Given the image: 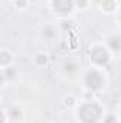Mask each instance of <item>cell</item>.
<instances>
[{"label": "cell", "instance_id": "obj_11", "mask_svg": "<svg viewBox=\"0 0 121 123\" xmlns=\"http://www.w3.org/2000/svg\"><path fill=\"white\" fill-rule=\"evenodd\" d=\"M44 36H46V37H49V39H51V37L54 36V31L51 30V27H50V26L44 30Z\"/></svg>", "mask_w": 121, "mask_h": 123}, {"label": "cell", "instance_id": "obj_16", "mask_svg": "<svg viewBox=\"0 0 121 123\" xmlns=\"http://www.w3.org/2000/svg\"><path fill=\"white\" fill-rule=\"evenodd\" d=\"M73 103H74V99H71V97H68V99H66V105H70V106H71Z\"/></svg>", "mask_w": 121, "mask_h": 123}, {"label": "cell", "instance_id": "obj_10", "mask_svg": "<svg viewBox=\"0 0 121 123\" xmlns=\"http://www.w3.org/2000/svg\"><path fill=\"white\" fill-rule=\"evenodd\" d=\"M36 62H37L38 64H46V63H47V57H46V55H37Z\"/></svg>", "mask_w": 121, "mask_h": 123}, {"label": "cell", "instance_id": "obj_7", "mask_svg": "<svg viewBox=\"0 0 121 123\" xmlns=\"http://www.w3.org/2000/svg\"><path fill=\"white\" fill-rule=\"evenodd\" d=\"M116 7V1L114 0H103V9L107 10V12H111L114 10Z\"/></svg>", "mask_w": 121, "mask_h": 123}, {"label": "cell", "instance_id": "obj_9", "mask_svg": "<svg viewBox=\"0 0 121 123\" xmlns=\"http://www.w3.org/2000/svg\"><path fill=\"white\" fill-rule=\"evenodd\" d=\"M0 62H1V64H7L9 62H11V56H9L6 52H1V55H0Z\"/></svg>", "mask_w": 121, "mask_h": 123}, {"label": "cell", "instance_id": "obj_3", "mask_svg": "<svg viewBox=\"0 0 121 123\" xmlns=\"http://www.w3.org/2000/svg\"><path fill=\"white\" fill-rule=\"evenodd\" d=\"M90 57H91V60H93V63H95L98 66H105L108 63V60H110V55H108L107 49H104L101 46H97V47H94L91 50Z\"/></svg>", "mask_w": 121, "mask_h": 123}, {"label": "cell", "instance_id": "obj_4", "mask_svg": "<svg viewBox=\"0 0 121 123\" xmlns=\"http://www.w3.org/2000/svg\"><path fill=\"white\" fill-rule=\"evenodd\" d=\"M74 4V0H53V9L60 14H68L73 10Z\"/></svg>", "mask_w": 121, "mask_h": 123}, {"label": "cell", "instance_id": "obj_2", "mask_svg": "<svg viewBox=\"0 0 121 123\" xmlns=\"http://www.w3.org/2000/svg\"><path fill=\"white\" fill-rule=\"evenodd\" d=\"M84 83L90 90H100L103 87V85H104V79L97 70H88L86 73Z\"/></svg>", "mask_w": 121, "mask_h": 123}, {"label": "cell", "instance_id": "obj_12", "mask_svg": "<svg viewBox=\"0 0 121 123\" xmlns=\"http://www.w3.org/2000/svg\"><path fill=\"white\" fill-rule=\"evenodd\" d=\"M76 4H77L78 7H84V6L87 4V0H76Z\"/></svg>", "mask_w": 121, "mask_h": 123}, {"label": "cell", "instance_id": "obj_6", "mask_svg": "<svg viewBox=\"0 0 121 123\" xmlns=\"http://www.w3.org/2000/svg\"><path fill=\"white\" fill-rule=\"evenodd\" d=\"M77 70V64L74 63L73 60H67L64 63V72L68 73V74H74Z\"/></svg>", "mask_w": 121, "mask_h": 123}, {"label": "cell", "instance_id": "obj_5", "mask_svg": "<svg viewBox=\"0 0 121 123\" xmlns=\"http://www.w3.org/2000/svg\"><path fill=\"white\" fill-rule=\"evenodd\" d=\"M108 46H110L111 50L120 52L121 50V39L120 37H111V39L108 40Z\"/></svg>", "mask_w": 121, "mask_h": 123}, {"label": "cell", "instance_id": "obj_14", "mask_svg": "<svg viewBox=\"0 0 121 123\" xmlns=\"http://www.w3.org/2000/svg\"><path fill=\"white\" fill-rule=\"evenodd\" d=\"M13 76H14V70H13V69L6 70V77H13Z\"/></svg>", "mask_w": 121, "mask_h": 123}, {"label": "cell", "instance_id": "obj_13", "mask_svg": "<svg viewBox=\"0 0 121 123\" xmlns=\"http://www.w3.org/2000/svg\"><path fill=\"white\" fill-rule=\"evenodd\" d=\"M104 123H116V117L110 115V116H107V119L104 120Z\"/></svg>", "mask_w": 121, "mask_h": 123}, {"label": "cell", "instance_id": "obj_15", "mask_svg": "<svg viewBox=\"0 0 121 123\" xmlns=\"http://www.w3.org/2000/svg\"><path fill=\"white\" fill-rule=\"evenodd\" d=\"M17 6L19 7H24L26 6V0H17Z\"/></svg>", "mask_w": 121, "mask_h": 123}, {"label": "cell", "instance_id": "obj_8", "mask_svg": "<svg viewBox=\"0 0 121 123\" xmlns=\"http://www.w3.org/2000/svg\"><path fill=\"white\" fill-rule=\"evenodd\" d=\"M9 115H10V119H14V120H17V119L20 117V110H19L17 107H10V110H9Z\"/></svg>", "mask_w": 121, "mask_h": 123}, {"label": "cell", "instance_id": "obj_1", "mask_svg": "<svg viewBox=\"0 0 121 123\" xmlns=\"http://www.w3.org/2000/svg\"><path fill=\"white\" fill-rule=\"evenodd\" d=\"M101 107L95 102L84 103L78 110V117L83 123H97L101 117Z\"/></svg>", "mask_w": 121, "mask_h": 123}]
</instances>
